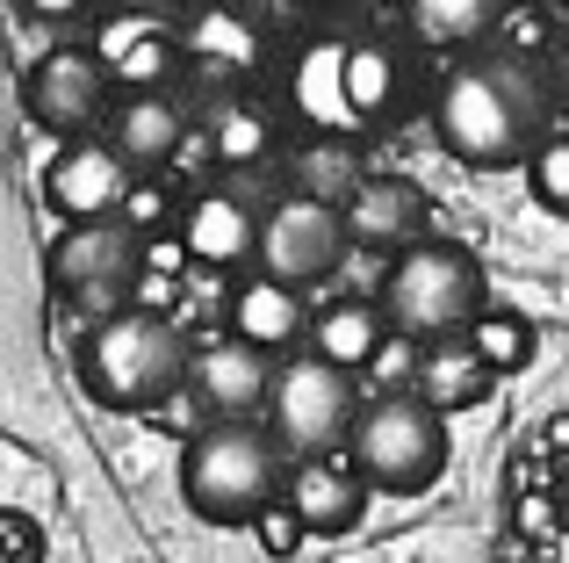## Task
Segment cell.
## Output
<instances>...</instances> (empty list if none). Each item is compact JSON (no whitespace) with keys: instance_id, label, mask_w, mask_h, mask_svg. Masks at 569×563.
<instances>
[{"instance_id":"cell-1","label":"cell","mask_w":569,"mask_h":563,"mask_svg":"<svg viewBox=\"0 0 569 563\" xmlns=\"http://www.w3.org/2000/svg\"><path fill=\"white\" fill-rule=\"evenodd\" d=\"M556 116V87H548V58H519V51H469L432 95V130L440 145L476 174H505L527 167L533 145L548 138Z\"/></svg>"},{"instance_id":"cell-2","label":"cell","mask_w":569,"mask_h":563,"mask_svg":"<svg viewBox=\"0 0 569 563\" xmlns=\"http://www.w3.org/2000/svg\"><path fill=\"white\" fill-rule=\"evenodd\" d=\"M289 484V448L267 419H209L181 448V498L209 527H252Z\"/></svg>"},{"instance_id":"cell-3","label":"cell","mask_w":569,"mask_h":563,"mask_svg":"<svg viewBox=\"0 0 569 563\" xmlns=\"http://www.w3.org/2000/svg\"><path fill=\"white\" fill-rule=\"evenodd\" d=\"M188 333L167 318V310H109L94 318L80 347V391L94 397L101 412H159L173 391H188Z\"/></svg>"},{"instance_id":"cell-4","label":"cell","mask_w":569,"mask_h":563,"mask_svg":"<svg viewBox=\"0 0 569 563\" xmlns=\"http://www.w3.org/2000/svg\"><path fill=\"white\" fill-rule=\"evenodd\" d=\"M376 304H382L389 333L432 347V339H461L469 333V318L490 304V282H483V260H476L469 246L418 239V246H403V254L389 260Z\"/></svg>"},{"instance_id":"cell-5","label":"cell","mask_w":569,"mask_h":563,"mask_svg":"<svg viewBox=\"0 0 569 563\" xmlns=\"http://www.w3.org/2000/svg\"><path fill=\"white\" fill-rule=\"evenodd\" d=\"M347 463L361 470L368 492L418 498V492H432L440 470H447V419L418 391H376L353 412Z\"/></svg>"},{"instance_id":"cell-6","label":"cell","mask_w":569,"mask_h":563,"mask_svg":"<svg viewBox=\"0 0 569 563\" xmlns=\"http://www.w3.org/2000/svg\"><path fill=\"white\" fill-rule=\"evenodd\" d=\"M353 412H361V383L353 368H332L318 354H289L274 368V391H267V426L289 448V463L303 455H332L353 434Z\"/></svg>"},{"instance_id":"cell-7","label":"cell","mask_w":569,"mask_h":563,"mask_svg":"<svg viewBox=\"0 0 569 563\" xmlns=\"http://www.w3.org/2000/svg\"><path fill=\"white\" fill-rule=\"evenodd\" d=\"M43 268H51V289L66 296V304L109 318V310L130 304V289H138V275H144V239L123 225V217L66 225L51 239V254H43Z\"/></svg>"},{"instance_id":"cell-8","label":"cell","mask_w":569,"mask_h":563,"mask_svg":"<svg viewBox=\"0 0 569 563\" xmlns=\"http://www.w3.org/2000/svg\"><path fill=\"white\" fill-rule=\"evenodd\" d=\"M22 109L51 138H94V130H109L116 80L94 58V43H58L22 72Z\"/></svg>"},{"instance_id":"cell-9","label":"cell","mask_w":569,"mask_h":563,"mask_svg":"<svg viewBox=\"0 0 569 563\" xmlns=\"http://www.w3.org/2000/svg\"><path fill=\"white\" fill-rule=\"evenodd\" d=\"M353 239H347V217L332 210V203H310V196H281L260 210V254H252V268L289 282V289H318V282H332L347 268Z\"/></svg>"},{"instance_id":"cell-10","label":"cell","mask_w":569,"mask_h":563,"mask_svg":"<svg viewBox=\"0 0 569 563\" xmlns=\"http://www.w3.org/2000/svg\"><path fill=\"white\" fill-rule=\"evenodd\" d=\"M138 167L116 152L109 138H66L43 167V203H51L66 225H94V217H123Z\"/></svg>"},{"instance_id":"cell-11","label":"cell","mask_w":569,"mask_h":563,"mask_svg":"<svg viewBox=\"0 0 569 563\" xmlns=\"http://www.w3.org/2000/svg\"><path fill=\"white\" fill-rule=\"evenodd\" d=\"M267 391H274V354L246 347L238 333L202 339V347L188 354V397L209 419H260Z\"/></svg>"},{"instance_id":"cell-12","label":"cell","mask_w":569,"mask_h":563,"mask_svg":"<svg viewBox=\"0 0 569 563\" xmlns=\"http://www.w3.org/2000/svg\"><path fill=\"white\" fill-rule=\"evenodd\" d=\"M181 246L209 275L252 268V254H260V203L238 196V188H194L181 203Z\"/></svg>"},{"instance_id":"cell-13","label":"cell","mask_w":569,"mask_h":563,"mask_svg":"<svg viewBox=\"0 0 569 563\" xmlns=\"http://www.w3.org/2000/svg\"><path fill=\"white\" fill-rule=\"evenodd\" d=\"M289 116L310 130V138H361L347 109V37L332 29H310L289 58Z\"/></svg>"},{"instance_id":"cell-14","label":"cell","mask_w":569,"mask_h":563,"mask_svg":"<svg viewBox=\"0 0 569 563\" xmlns=\"http://www.w3.org/2000/svg\"><path fill=\"white\" fill-rule=\"evenodd\" d=\"M94 58L109 66L116 95H152V87H173V72L188 66L181 29L159 22V14H144V8H130V14H116V22H101Z\"/></svg>"},{"instance_id":"cell-15","label":"cell","mask_w":569,"mask_h":563,"mask_svg":"<svg viewBox=\"0 0 569 563\" xmlns=\"http://www.w3.org/2000/svg\"><path fill=\"white\" fill-rule=\"evenodd\" d=\"M181 51H188L194 72H209V80H223L238 95V80H252L267 66V29L238 0H202L181 22Z\"/></svg>"},{"instance_id":"cell-16","label":"cell","mask_w":569,"mask_h":563,"mask_svg":"<svg viewBox=\"0 0 569 563\" xmlns=\"http://www.w3.org/2000/svg\"><path fill=\"white\" fill-rule=\"evenodd\" d=\"M281 506L303 521V535H347L368 513V484H361V470L339 463V455H303V463H289Z\"/></svg>"},{"instance_id":"cell-17","label":"cell","mask_w":569,"mask_h":563,"mask_svg":"<svg viewBox=\"0 0 569 563\" xmlns=\"http://www.w3.org/2000/svg\"><path fill=\"white\" fill-rule=\"evenodd\" d=\"M339 217H347L353 246H368V254H403V246L426 239V188L397 181V174H368V181L339 203Z\"/></svg>"},{"instance_id":"cell-18","label":"cell","mask_w":569,"mask_h":563,"mask_svg":"<svg viewBox=\"0 0 569 563\" xmlns=\"http://www.w3.org/2000/svg\"><path fill=\"white\" fill-rule=\"evenodd\" d=\"M101 138H109L138 174H159V167L181 159V145L194 138V130H188V109L173 101V87H152V95H116Z\"/></svg>"},{"instance_id":"cell-19","label":"cell","mask_w":569,"mask_h":563,"mask_svg":"<svg viewBox=\"0 0 569 563\" xmlns=\"http://www.w3.org/2000/svg\"><path fill=\"white\" fill-rule=\"evenodd\" d=\"M231 333L246 339V347H260V354H289L296 339H310V304H303V289H289V282H274V275L252 268V275L231 289Z\"/></svg>"},{"instance_id":"cell-20","label":"cell","mask_w":569,"mask_h":563,"mask_svg":"<svg viewBox=\"0 0 569 563\" xmlns=\"http://www.w3.org/2000/svg\"><path fill=\"white\" fill-rule=\"evenodd\" d=\"M382 339H389V318H382L376 296H332V304L310 310V354L332 362V368H353V376H361Z\"/></svg>"},{"instance_id":"cell-21","label":"cell","mask_w":569,"mask_h":563,"mask_svg":"<svg viewBox=\"0 0 569 563\" xmlns=\"http://www.w3.org/2000/svg\"><path fill=\"white\" fill-rule=\"evenodd\" d=\"M418 397H426L440 419H455V412H476L490 391H498V376L483 368V354L469 347V339H432L426 354H418Z\"/></svg>"},{"instance_id":"cell-22","label":"cell","mask_w":569,"mask_h":563,"mask_svg":"<svg viewBox=\"0 0 569 563\" xmlns=\"http://www.w3.org/2000/svg\"><path fill=\"white\" fill-rule=\"evenodd\" d=\"M403 80H411V66H403V51H389L382 37H353L347 43V109H353V124H361V138L397 116Z\"/></svg>"},{"instance_id":"cell-23","label":"cell","mask_w":569,"mask_h":563,"mask_svg":"<svg viewBox=\"0 0 569 563\" xmlns=\"http://www.w3.org/2000/svg\"><path fill=\"white\" fill-rule=\"evenodd\" d=\"M202 145H209V159L231 167V174L267 167V159H274V116L246 95H217L209 101V124H202Z\"/></svg>"},{"instance_id":"cell-24","label":"cell","mask_w":569,"mask_h":563,"mask_svg":"<svg viewBox=\"0 0 569 563\" xmlns=\"http://www.w3.org/2000/svg\"><path fill=\"white\" fill-rule=\"evenodd\" d=\"M403 22L426 51H483L505 22V0H403Z\"/></svg>"},{"instance_id":"cell-25","label":"cell","mask_w":569,"mask_h":563,"mask_svg":"<svg viewBox=\"0 0 569 563\" xmlns=\"http://www.w3.org/2000/svg\"><path fill=\"white\" fill-rule=\"evenodd\" d=\"M368 181V159H361V138H303L289 159V196H310V203H347L353 188Z\"/></svg>"},{"instance_id":"cell-26","label":"cell","mask_w":569,"mask_h":563,"mask_svg":"<svg viewBox=\"0 0 569 563\" xmlns=\"http://www.w3.org/2000/svg\"><path fill=\"white\" fill-rule=\"evenodd\" d=\"M461 339L483 354L490 376H519V368L533 362V347H541L533 318H527V310H505V304H483V310L469 318V333H461Z\"/></svg>"},{"instance_id":"cell-27","label":"cell","mask_w":569,"mask_h":563,"mask_svg":"<svg viewBox=\"0 0 569 563\" xmlns=\"http://www.w3.org/2000/svg\"><path fill=\"white\" fill-rule=\"evenodd\" d=\"M527 188L548 217H569V130H548L527 159Z\"/></svg>"},{"instance_id":"cell-28","label":"cell","mask_w":569,"mask_h":563,"mask_svg":"<svg viewBox=\"0 0 569 563\" xmlns=\"http://www.w3.org/2000/svg\"><path fill=\"white\" fill-rule=\"evenodd\" d=\"M556 29H562V14L548 8V0H505V22H498L505 51H519V58H548V51H556Z\"/></svg>"},{"instance_id":"cell-29","label":"cell","mask_w":569,"mask_h":563,"mask_svg":"<svg viewBox=\"0 0 569 563\" xmlns=\"http://www.w3.org/2000/svg\"><path fill=\"white\" fill-rule=\"evenodd\" d=\"M418 339H403V333H389L382 347H376V362H368V383H376V391H411L418 383Z\"/></svg>"},{"instance_id":"cell-30","label":"cell","mask_w":569,"mask_h":563,"mask_svg":"<svg viewBox=\"0 0 569 563\" xmlns=\"http://www.w3.org/2000/svg\"><path fill=\"white\" fill-rule=\"evenodd\" d=\"M167 217H173V196H167L159 181H138V188H130V203H123V225L138 231V239L167 231Z\"/></svg>"},{"instance_id":"cell-31","label":"cell","mask_w":569,"mask_h":563,"mask_svg":"<svg viewBox=\"0 0 569 563\" xmlns=\"http://www.w3.org/2000/svg\"><path fill=\"white\" fill-rule=\"evenodd\" d=\"M252 535H260V550H267V556H296V550H303V521H296L281 498L260 513V521H252Z\"/></svg>"},{"instance_id":"cell-32","label":"cell","mask_w":569,"mask_h":563,"mask_svg":"<svg viewBox=\"0 0 569 563\" xmlns=\"http://www.w3.org/2000/svg\"><path fill=\"white\" fill-rule=\"evenodd\" d=\"M556 521H562V498H548V492L519 498V535H556Z\"/></svg>"},{"instance_id":"cell-33","label":"cell","mask_w":569,"mask_h":563,"mask_svg":"<svg viewBox=\"0 0 569 563\" xmlns=\"http://www.w3.org/2000/svg\"><path fill=\"white\" fill-rule=\"evenodd\" d=\"M548 87H556V109L569 116V14L556 29V51H548Z\"/></svg>"},{"instance_id":"cell-34","label":"cell","mask_w":569,"mask_h":563,"mask_svg":"<svg viewBox=\"0 0 569 563\" xmlns=\"http://www.w3.org/2000/svg\"><path fill=\"white\" fill-rule=\"evenodd\" d=\"M22 14H37V22H72V14H87L94 0H14Z\"/></svg>"},{"instance_id":"cell-35","label":"cell","mask_w":569,"mask_h":563,"mask_svg":"<svg viewBox=\"0 0 569 563\" xmlns=\"http://www.w3.org/2000/svg\"><path fill=\"white\" fill-rule=\"evenodd\" d=\"M246 14H260V22H281V14H303L310 0H238Z\"/></svg>"},{"instance_id":"cell-36","label":"cell","mask_w":569,"mask_h":563,"mask_svg":"<svg viewBox=\"0 0 569 563\" xmlns=\"http://www.w3.org/2000/svg\"><path fill=\"white\" fill-rule=\"evenodd\" d=\"M548 448H562V455H569V419H556V426H548Z\"/></svg>"},{"instance_id":"cell-37","label":"cell","mask_w":569,"mask_h":563,"mask_svg":"<svg viewBox=\"0 0 569 563\" xmlns=\"http://www.w3.org/2000/svg\"><path fill=\"white\" fill-rule=\"evenodd\" d=\"M548 8H556V14H569V0H548Z\"/></svg>"},{"instance_id":"cell-38","label":"cell","mask_w":569,"mask_h":563,"mask_svg":"<svg viewBox=\"0 0 569 563\" xmlns=\"http://www.w3.org/2000/svg\"><path fill=\"white\" fill-rule=\"evenodd\" d=\"M562 513H569V484H562Z\"/></svg>"}]
</instances>
